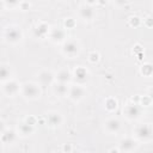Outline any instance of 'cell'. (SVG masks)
Wrapping results in <instances>:
<instances>
[{"instance_id":"7","label":"cell","mask_w":153,"mask_h":153,"mask_svg":"<svg viewBox=\"0 0 153 153\" xmlns=\"http://www.w3.org/2000/svg\"><path fill=\"white\" fill-rule=\"evenodd\" d=\"M135 147V142L130 139H126L121 142V149H124V151H130Z\"/></svg>"},{"instance_id":"12","label":"cell","mask_w":153,"mask_h":153,"mask_svg":"<svg viewBox=\"0 0 153 153\" xmlns=\"http://www.w3.org/2000/svg\"><path fill=\"white\" fill-rule=\"evenodd\" d=\"M57 80L60 82H66L69 80V73L67 71H61L59 74H57Z\"/></svg>"},{"instance_id":"8","label":"cell","mask_w":153,"mask_h":153,"mask_svg":"<svg viewBox=\"0 0 153 153\" xmlns=\"http://www.w3.org/2000/svg\"><path fill=\"white\" fill-rule=\"evenodd\" d=\"M51 79H53V75H51L50 72L44 71V72H42V73L39 74V80H41L43 84H48V82H50Z\"/></svg>"},{"instance_id":"3","label":"cell","mask_w":153,"mask_h":153,"mask_svg":"<svg viewBox=\"0 0 153 153\" xmlns=\"http://www.w3.org/2000/svg\"><path fill=\"white\" fill-rule=\"evenodd\" d=\"M20 31L18 29H14V27H8L7 32H6V37L10 42H17L20 39Z\"/></svg>"},{"instance_id":"16","label":"cell","mask_w":153,"mask_h":153,"mask_svg":"<svg viewBox=\"0 0 153 153\" xmlns=\"http://www.w3.org/2000/svg\"><path fill=\"white\" fill-rule=\"evenodd\" d=\"M128 108L130 109V111H127V116H128V117H136L137 114H139V110L136 109V106H134V105H129Z\"/></svg>"},{"instance_id":"15","label":"cell","mask_w":153,"mask_h":153,"mask_svg":"<svg viewBox=\"0 0 153 153\" xmlns=\"http://www.w3.org/2000/svg\"><path fill=\"white\" fill-rule=\"evenodd\" d=\"M20 130H22V134L30 135L32 133V127H31V124H22L20 126Z\"/></svg>"},{"instance_id":"9","label":"cell","mask_w":153,"mask_h":153,"mask_svg":"<svg viewBox=\"0 0 153 153\" xmlns=\"http://www.w3.org/2000/svg\"><path fill=\"white\" fill-rule=\"evenodd\" d=\"M61 123V117L59 114H50L49 115V124L50 126H59Z\"/></svg>"},{"instance_id":"2","label":"cell","mask_w":153,"mask_h":153,"mask_svg":"<svg viewBox=\"0 0 153 153\" xmlns=\"http://www.w3.org/2000/svg\"><path fill=\"white\" fill-rule=\"evenodd\" d=\"M151 135H152V130L149 126H141L136 129V136L141 140H148L151 139Z\"/></svg>"},{"instance_id":"13","label":"cell","mask_w":153,"mask_h":153,"mask_svg":"<svg viewBox=\"0 0 153 153\" xmlns=\"http://www.w3.org/2000/svg\"><path fill=\"white\" fill-rule=\"evenodd\" d=\"M81 16H82L84 18H86V19H90V18H92V16H93V11H92L90 7H82V8H81Z\"/></svg>"},{"instance_id":"4","label":"cell","mask_w":153,"mask_h":153,"mask_svg":"<svg viewBox=\"0 0 153 153\" xmlns=\"http://www.w3.org/2000/svg\"><path fill=\"white\" fill-rule=\"evenodd\" d=\"M63 51H65L67 55L72 56V55H74V54L78 51V44H76L75 42H73V41H69V42H67V43L65 44Z\"/></svg>"},{"instance_id":"20","label":"cell","mask_w":153,"mask_h":153,"mask_svg":"<svg viewBox=\"0 0 153 153\" xmlns=\"http://www.w3.org/2000/svg\"><path fill=\"white\" fill-rule=\"evenodd\" d=\"M0 8H1V2H0Z\"/></svg>"},{"instance_id":"18","label":"cell","mask_w":153,"mask_h":153,"mask_svg":"<svg viewBox=\"0 0 153 153\" xmlns=\"http://www.w3.org/2000/svg\"><path fill=\"white\" fill-rule=\"evenodd\" d=\"M8 5H11V6H14V5H17V4H19L20 2V0H5Z\"/></svg>"},{"instance_id":"5","label":"cell","mask_w":153,"mask_h":153,"mask_svg":"<svg viewBox=\"0 0 153 153\" xmlns=\"http://www.w3.org/2000/svg\"><path fill=\"white\" fill-rule=\"evenodd\" d=\"M18 86H19V85H18L16 81H10V82H7L6 86H5V92H6L8 96H13V94H16L17 91L19 90Z\"/></svg>"},{"instance_id":"1","label":"cell","mask_w":153,"mask_h":153,"mask_svg":"<svg viewBox=\"0 0 153 153\" xmlns=\"http://www.w3.org/2000/svg\"><path fill=\"white\" fill-rule=\"evenodd\" d=\"M23 92H24V96L30 99L39 97V93H41L38 86L35 84H25L23 87Z\"/></svg>"},{"instance_id":"6","label":"cell","mask_w":153,"mask_h":153,"mask_svg":"<svg viewBox=\"0 0 153 153\" xmlns=\"http://www.w3.org/2000/svg\"><path fill=\"white\" fill-rule=\"evenodd\" d=\"M120 128V122L115 118H111L106 122V129L110 131V133H114V131H117Z\"/></svg>"},{"instance_id":"10","label":"cell","mask_w":153,"mask_h":153,"mask_svg":"<svg viewBox=\"0 0 153 153\" xmlns=\"http://www.w3.org/2000/svg\"><path fill=\"white\" fill-rule=\"evenodd\" d=\"M84 96V91H82V88L81 87H79V86H76V88L75 87H73L72 88V92H71V97L72 98H76V99H79V98H81Z\"/></svg>"},{"instance_id":"17","label":"cell","mask_w":153,"mask_h":153,"mask_svg":"<svg viewBox=\"0 0 153 153\" xmlns=\"http://www.w3.org/2000/svg\"><path fill=\"white\" fill-rule=\"evenodd\" d=\"M55 88H59V93L61 94V96H63L66 92H67V87H65V82H61L57 87H55Z\"/></svg>"},{"instance_id":"19","label":"cell","mask_w":153,"mask_h":153,"mask_svg":"<svg viewBox=\"0 0 153 153\" xmlns=\"http://www.w3.org/2000/svg\"><path fill=\"white\" fill-rule=\"evenodd\" d=\"M2 131H4V123L0 121V134H1Z\"/></svg>"},{"instance_id":"11","label":"cell","mask_w":153,"mask_h":153,"mask_svg":"<svg viewBox=\"0 0 153 153\" xmlns=\"http://www.w3.org/2000/svg\"><path fill=\"white\" fill-rule=\"evenodd\" d=\"M11 75L10 69L6 66H0V80H6Z\"/></svg>"},{"instance_id":"14","label":"cell","mask_w":153,"mask_h":153,"mask_svg":"<svg viewBox=\"0 0 153 153\" xmlns=\"http://www.w3.org/2000/svg\"><path fill=\"white\" fill-rule=\"evenodd\" d=\"M86 75H87V72L84 69V68H78L75 71V76L79 79V80H85L86 79Z\"/></svg>"}]
</instances>
